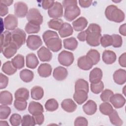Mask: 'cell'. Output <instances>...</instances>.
Returning a JSON list of instances; mask_svg holds the SVG:
<instances>
[{
  "mask_svg": "<svg viewBox=\"0 0 126 126\" xmlns=\"http://www.w3.org/2000/svg\"><path fill=\"white\" fill-rule=\"evenodd\" d=\"M105 15L108 20L116 23L122 22L125 18L124 12L114 5H110L106 8Z\"/></svg>",
  "mask_w": 126,
  "mask_h": 126,
  "instance_id": "obj_1",
  "label": "cell"
},
{
  "mask_svg": "<svg viewBox=\"0 0 126 126\" xmlns=\"http://www.w3.org/2000/svg\"><path fill=\"white\" fill-rule=\"evenodd\" d=\"M26 34L22 29L17 28L11 32V42L19 49L25 43Z\"/></svg>",
  "mask_w": 126,
  "mask_h": 126,
  "instance_id": "obj_2",
  "label": "cell"
},
{
  "mask_svg": "<svg viewBox=\"0 0 126 126\" xmlns=\"http://www.w3.org/2000/svg\"><path fill=\"white\" fill-rule=\"evenodd\" d=\"M58 59L61 64L65 66H69L73 63L74 58L72 52L63 50L59 54Z\"/></svg>",
  "mask_w": 126,
  "mask_h": 126,
  "instance_id": "obj_3",
  "label": "cell"
},
{
  "mask_svg": "<svg viewBox=\"0 0 126 126\" xmlns=\"http://www.w3.org/2000/svg\"><path fill=\"white\" fill-rule=\"evenodd\" d=\"M64 9V17L68 21H73L80 14V9L77 5L69 6Z\"/></svg>",
  "mask_w": 126,
  "mask_h": 126,
  "instance_id": "obj_4",
  "label": "cell"
},
{
  "mask_svg": "<svg viewBox=\"0 0 126 126\" xmlns=\"http://www.w3.org/2000/svg\"><path fill=\"white\" fill-rule=\"evenodd\" d=\"M29 22L35 23L41 25L43 22V17L38 9L33 8L29 10L26 16Z\"/></svg>",
  "mask_w": 126,
  "mask_h": 126,
  "instance_id": "obj_5",
  "label": "cell"
},
{
  "mask_svg": "<svg viewBox=\"0 0 126 126\" xmlns=\"http://www.w3.org/2000/svg\"><path fill=\"white\" fill-rule=\"evenodd\" d=\"M48 14L50 17L59 18L63 15V6L59 2L55 1L52 6L48 10Z\"/></svg>",
  "mask_w": 126,
  "mask_h": 126,
  "instance_id": "obj_6",
  "label": "cell"
},
{
  "mask_svg": "<svg viewBox=\"0 0 126 126\" xmlns=\"http://www.w3.org/2000/svg\"><path fill=\"white\" fill-rule=\"evenodd\" d=\"M27 46L32 50H35L42 44L40 37L37 35H30L26 40Z\"/></svg>",
  "mask_w": 126,
  "mask_h": 126,
  "instance_id": "obj_7",
  "label": "cell"
},
{
  "mask_svg": "<svg viewBox=\"0 0 126 126\" xmlns=\"http://www.w3.org/2000/svg\"><path fill=\"white\" fill-rule=\"evenodd\" d=\"M14 13L16 17L23 18L27 16L28 12V7L27 4L22 1L16 2L14 5Z\"/></svg>",
  "mask_w": 126,
  "mask_h": 126,
  "instance_id": "obj_8",
  "label": "cell"
},
{
  "mask_svg": "<svg viewBox=\"0 0 126 126\" xmlns=\"http://www.w3.org/2000/svg\"><path fill=\"white\" fill-rule=\"evenodd\" d=\"M47 48L53 52H57L62 47V40L59 37L52 38L45 42Z\"/></svg>",
  "mask_w": 126,
  "mask_h": 126,
  "instance_id": "obj_9",
  "label": "cell"
},
{
  "mask_svg": "<svg viewBox=\"0 0 126 126\" xmlns=\"http://www.w3.org/2000/svg\"><path fill=\"white\" fill-rule=\"evenodd\" d=\"M18 19L13 14L8 15L4 19L5 28L8 31H12L16 29L18 26Z\"/></svg>",
  "mask_w": 126,
  "mask_h": 126,
  "instance_id": "obj_10",
  "label": "cell"
},
{
  "mask_svg": "<svg viewBox=\"0 0 126 126\" xmlns=\"http://www.w3.org/2000/svg\"><path fill=\"white\" fill-rule=\"evenodd\" d=\"M101 37V33L91 32L87 33L86 41L91 46H97L100 44V40Z\"/></svg>",
  "mask_w": 126,
  "mask_h": 126,
  "instance_id": "obj_11",
  "label": "cell"
},
{
  "mask_svg": "<svg viewBox=\"0 0 126 126\" xmlns=\"http://www.w3.org/2000/svg\"><path fill=\"white\" fill-rule=\"evenodd\" d=\"M109 101L115 108H120L125 104L126 99L122 94H115L110 97Z\"/></svg>",
  "mask_w": 126,
  "mask_h": 126,
  "instance_id": "obj_12",
  "label": "cell"
},
{
  "mask_svg": "<svg viewBox=\"0 0 126 126\" xmlns=\"http://www.w3.org/2000/svg\"><path fill=\"white\" fill-rule=\"evenodd\" d=\"M77 65L81 69L88 70L94 65L92 61L86 55L81 56L77 60Z\"/></svg>",
  "mask_w": 126,
  "mask_h": 126,
  "instance_id": "obj_13",
  "label": "cell"
},
{
  "mask_svg": "<svg viewBox=\"0 0 126 126\" xmlns=\"http://www.w3.org/2000/svg\"><path fill=\"white\" fill-rule=\"evenodd\" d=\"M39 60L42 62H49L52 58V54L50 50L45 46L41 47L37 52Z\"/></svg>",
  "mask_w": 126,
  "mask_h": 126,
  "instance_id": "obj_14",
  "label": "cell"
},
{
  "mask_svg": "<svg viewBox=\"0 0 126 126\" xmlns=\"http://www.w3.org/2000/svg\"><path fill=\"white\" fill-rule=\"evenodd\" d=\"M17 50V46L12 42L8 45L1 48V52L7 59H9L13 57L16 53Z\"/></svg>",
  "mask_w": 126,
  "mask_h": 126,
  "instance_id": "obj_15",
  "label": "cell"
},
{
  "mask_svg": "<svg viewBox=\"0 0 126 126\" xmlns=\"http://www.w3.org/2000/svg\"><path fill=\"white\" fill-rule=\"evenodd\" d=\"M68 71L67 69L63 66H58L55 68L53 72L54 78L58 81H63L67 76Z\"/></svg>",
  "mask_w": 126,
  "mask_h": 126,
  "instance_id": "obj_16",
  "label": "cell"
},
{
  "mask_svg": "<svg viewBox=\"0 0 126 126\" xmlns=\"http://www.w3.org/2000/svg\"><path fill=\"white\" fill-rule=\"evenodd\" d=\"M113 80L118 85H123L126 82V71L125 69H119L113 74Z\"/></svg>",
  "mask_w": 126,
  "mask_h": 126,
  "instance_id": "obj_17",
  "label": "cell"
},
{
  "mask_svg": "<svg viewBox=\"0 0 126 126\" xmlns=\"http://www.w3.org/2000/svg\"><path fill=\"white\" fill-rule=\"evenodd\" d=\"M102 71L98 67H95L92 70L89 75V81L91 83H95L101 81L102 78Z\"/></svg>",
  "mask_w": 126,
  "mask_h": 126,
  "instance_id": "obj_18",
  "label": "cell"
},
{
  "mask_svg": "<svg viewBox=\"0 0 126 126\" xmlns=\"http://www.w3.org/2000/svg\"><path fill=\"white\" fill-rule=\"evenodd\" d=\"M88 24L87 20L84 17H80L72 22V26L75 31L79 32L85 29Z\"/></svg>",
  "mask_w": 126,
  "mask_h": 126,
  "instance_id": "obj_19",
  "label": "cell"
},
{
  "mask_svg": "<svg viewBox=\"0 0 126 126\" xmlns=\"http://www.w3.org/2000/svg\"><path fill=\"white\" fill-rule=\"evenodd\" d=\"M51 65L47 63L41 64L38 69L37 72L39 75L42 77H48L50 76L52 73Z\"/></svg>",
  "mask_w": 126,
  "mask_h": 126,
  "instance_id": "obj_20",
  "label": "cell"
},
{
  "mask_svg": "<svg viewBox=\"0 0 126 126\" xmlns=\"http://www.w3.org/2000/svg\"><path fill=\"white\" fill-rule=\"evenodd\" d=\"M74 100L78 104L81 105L88 99V93L84 90H76L73 95Z\"/></svg>",
  "mask_w": 126,
  "mask_h": 126,
  "instance_id": "obj_21",
  "label": "cell"
},
{
  "mask_svg": "<svg viewBox=\"0 0 126 126\" xmlns=\"http://www.w3.org/2000/svg\"><path fill=\"white\" fill-rule=\"evenodd\" d=\"M61 107L65 111L71 113L75 111L77 108V105L72 99L67 98L64 99L62 102Z\"/></svg>",
  "mask_w": 126,
  "mask_h": 126,
  "instance_id": "obj_22",
  "label": "cell"
},
{
  "mask_svg": "<svg viewBox=\"0 0 126 126\" xmlns=\"http://www.w3.org/2000/svg\"><path fill=\"white\" fill-rule=\"evenodd\" d=\"M116 53L113 51L104 50L102 54V59L104 63L107 64H111L114 63L116 60Z\"/></svg>",
  "mask_w": 126,
  "mask_h": 126,
  "instance_id": "obj_23",
  "label": "cell"
},
{
  "mask_svg": "<svg viewBox=\"0 0 126 126\" xmlns=\"http://www.w3.org/2000/svg\"><path fill=\"white\" fill-rule=\"evenodd\" d=\"M84 112L88 115L94 114L97 110V105L93 100H89L83 106Z\"/></svg>",
  "mask_w": 126,
  "mask_h": 126,
  "instance_id": "obj_24",
  "label": "cell"
},
{
  "mask_svg": "<svg viewBox=\"0 0 126 126\" xmlns=\"http://www.w3.org/2000/svg\"><path fill=\"white\" fill-rule=\"evenodd\" d=\"M28 110L32 115L41 113L44 112L43 106L38 102L32 101L30 102L28 107Z\"/></svg>",
  "mask_w": 126,
  "mask_h": 126,
  "instance_id": "obj_25",
  "label": "cell"
},
{
  "mask_svg": "<svg viewBox=\"0 0 126 126\" xmlns=\"http://www.w3.org/2000/svg\"><path fill=\"white\" fill-rule=\"evenodd\" d=\"M26 65L28 67L34 69L37 67L39 63L38 59L34 53H30L26 56Z\"/></svg>",
  "mask_w": 126,
  "mask_h": 126,
  "instance_id": "obj_26",
  "label": "cell"
},
{
  "mask_svg": "<svg viewBox=\"0 0 126 126\" xmlns=\"http://www.w3.org/2000/svg\"><path fill=\"white\" fill-rule=\"evenodd\" d=\"M13 100L12 94L7 91H1L0 93V103L1 105H11Z\"/></svg>",
  "mask_w": 126,
  "mask_h": 126,
  "instance_id": "obj_27",
  "label": "cell"
},
{
  "mask_svg": "<svg viewBox=\"0 0 126 126\" xmlns=\"http://www.w3.org/2000/svg\"><path fill=\"white\" fill-rule=\"evenodd\" d=\"M73 32V28L71 25L67 23H63L62 27L59 31V35L62 38L71 35Z\"/></svg>",
  "mask_w": 126,
  "mask_h": 126,
  "instance_id": "obj_28",
  "label": "cell"
},
{
  "mask_svg": "<svg viewBox=\"0 0 126 126\" xmlns=\"http://www.w3.org/2000/svg\"><path fill=\"white\" fill-rule=\"evenodd\" d=\"M63 42L64 48L71 51H73L76 49L78 46V41L76 38L73 37L64 39Z\"/></svg>",
  "mask_w": 126,
  "mask_h": 126,
  "instance_id": "obj_29",
  "label": "cell"
},
{
  "mask_svg": "<svg viewBox=\"0 0 126 126\" xmlns=\"http://www.w3.org/2000/svg\"><path fill=\"white\" fill-rule=\"evenodd\" d=\"M15 99L27 100L29 98V91L25 88H21L18 89L14 94Z\"/></svg>",
  "mask_w": 126,
  "mask_h": 126,
  "instance_id": "obj_30",
  "label": "cell"
},
{
  "mask_svg": "<svg viewBox=\"0 0 126 126\" xmlns=\"http://www.w3.org/2000/svg\"><path fill=\"white\" fill-rule=\"evenodd\" d=\"M20 77L23 81L26 83H29L32 80L34 77V74L31 70L24 69L20 71Z\"/></svg>",
  "mask_w": 126,
  "mask_h": 126,
  "instance_id": "obj_31",
  "label": "cell"
},
{
  "mask_svg": "<svg viewBox=\"0 0 126 126\" xmlns=\"http://www.w3.org/2000/svg\"><path fill=\"white\" fill-rule=\"evenodd\" d=\"M2 71L7 75H11L17 71V68L13 65L11 61H7L4 63L1 68Z\"/></svg>",
  "mask_w": 126,
  "mask_h": 126,
  "instance_id": "obj_32",
  "label": "cell"
},
{
  "mask_svg": "<svg viewBox=\"0 0 126 126\" xmlns=\"http://www.w3.org/2000/svg\"><path fill=\"white\" fill-rule=\"evenodd\" d=\"M31 97L35 100L41 99L44 95V91L40 86H34L31 89Z\"/></svg>",
  "mask_w": 126,
  "mask_h": 126,
  "instance_id": "obj_33",
  "label": "cell"
},
{
  "mask_svg": "<svg viewBox=\"0 0 126 126\" xmlns=\"http://www.w3.org/2000/svg\"><path fill=\"white\" fill-rule=\"evenodd\" d=\"M11 62L15 68L18 69H21L25 65L24 57L21 54H18L11 59Z\"/></svg>",
  "mask_w": 126,
  "mask_h": 126,
  "instance_id": "obj_34",
  "label": "cell"
},
{
  "mask_svg": "<svg viewBox=\"0 0 126 126\" xmlns=\"http://www.w3.org/2000/svg\"><path fill=\"white\" fill-rule=\"evenodd\" d=\"M11 43V32L8 31H5L1 34L0 36V48L5 47Z\"/></svg>",
  "mask_w": 126,
  "mask_h": 126,
  "instance_id": "obj_35",
  "label": "cell"
},
{
  "mask_svg": "<svg viewBox=\"0 0 126 126\" xmlns=\"http://www.w3.org/2000/svg\"><path fill=\"white\" fill-rule=\"evenodd\" d=\"M25 30L26 32L29 34L37 33L40 30V25L35 23L29 22L26 25Z\"/></svg>",
  "mask_w": 126,
  "mask_h": 126,
  "instance_id": "obj_36",
  "label": "cell"
},
{
  "mask_svg": "<svg viewBox=\"0 0 126 126\" xmlns=\"http://www.w3.org/2000/svg\"><path fill=\"white\" fill-rule=\"evenodd\" d=\"M110 122L115 126H120L122 125L123 121L120 118L117 112L114 110L112 112L108 115Z\"/></svg>",
  "mask_w": 126,
  "mask_h": 126,
  "instance_id": "obj_37",
  "label": "cell"
},
{
  "mask_svg": "<svg viewBox=\"0 0 126 126\" xmlns=\"http://www.w3.org/2000/svg\"><path fill=\"white\" fill-rule=\"evenodd\" d=\"M86 56L91 59L93 64H96L100 60V54L96 50L91 49L87 53Z\"/></svg>",
  "mask_w": 126,
  "mask_h": 126,
  "instance_id": "obj_38",
  "label": "cell"
},
{
  "mask_svg": "<svg viewBox=\"0 0 126 126\" xmlns=\"http://www.w3.org/2000/svg\"><path fill=\"white\" fill-rule=\"evenodd\" d=\"M63 24V22L61 19L54 18L50 20L48 22V25L49 28L59 31Z\"/></svg>",
  "mask_w": 126,
  "mask_h": 126,
  "instance_id": "obj_39",
  "label": "cell"
},
{
  "mask_svg": "<svg viewBox=\"0 0 126 126\" xmlns=\"http://www.w3.org/2000/svg\"><path fill=\"white\" fill-rule=\"evenodd\" d=\"M45 107L47 111L53 112L58 108L59 104L55 99L51 98L46 101L45 104Z\"/></svg>",
  "mask_w": 126,
  "mask_h": 126,
  "instance_id": "obj_40",
  "label": "cell"
},
{
  "mask_svg": "<svg viewBox=\"0 0 126 126\" xmlns=\"http://www.w3.org/2000/svg\"><path fill=\"white\" fill-rule=\"evenodd\" d=\"M84 90L86 92H89V84L87 81L83 79H78L75 84V91L76 90Z\"/></svg>",
  "mask_w": 126,
  "mask_h": 126,
  "instance_id": "obj_41",
  "label": "cell"
},
{
  "mask_svg": "<svg viewBox=\"0 0 126 126\" xmlns=\"http://www.w3.org/2000/svg\"><path fill=\"white\" fill-rule=\"evenodd\" d=\"M99 110L102 114L108 116L113 110V108L109 103L104 102L99 105Z\"/></svg>",
  "mask_w": 126,
  "mask_h": 126,
  "instance_id": "obj_42",
  "label": "cell"
},
{
  "mask_svg": "<svg viewBox=\"0 0 126 126\" xmlns=\"http://www.w3.org/2000/svg\"><path fill=\"white\" fill-rule=\"evenodd\" d=\"M113 39L111 35L107 34H105L101 37L100 43L103 47H107L112 45Z\"/></svg>",
  "mask_w": 126,
  "mask_h": 126,
  "instance_id": "obj_43",
  "label": "cell"
},
{
  "mask_svg": "<svg viewBox=\"0 0 126 126\" xmlns=\"http://www.w3.org/2000/svg\"><path fill=\"white\" fill-rule=\"evenodd\" d=\"M103 89L104 84L101 81L97 83L91 84V90L94 94H98L100 93V92H102Z\"/></svg>",
  "mask_w": 126,
  "mask_h": 126,
  "instance_id": "obj_44",
  "label": "cell"
},
{
  "mask_svg": "<svg viewBox=\"0 0 126 126\" xmlns=\"http://www.w3.org/2000/svg\"><path fill=\"white\" fill-rule=\"evenodd\" d=\"M35 125L36 124L33 116L30 115H25L23 117L21 122L22 126H33Z\"/></svg>",
  "mask_w": 126,
  "mask_h": 126,
  "instance_id": "obj_45",
  "label": "cell"
},
{
  "mask_svg": "<svg viewBox=\"0 0 126 126\" xmlns=\"http://www.w3.org/2000/svg\"><path fill=\"white\" fill-rule=\"evenodd\" d=\"M11 113V109L9 107L5 105L0 106V119L4 120L7 119Z\"/></svg>",
  "mask_w": 126,
  "mask_h": 126,
  "instance_id": "obj_46",
  "label": "cell"
},
{
  "mask_svg": "<svg viewBox=\"0 0 126 126\" xmlns=\"http://www.w3.org/2000/svg\"><path fill=\"white\" fill-rule=\"evenodd\" d=\"M22 119L21 115L17 113H14L11 116L9 119V122L12 126H18L21 124Z\"/></svg>",
  "mask_w": 126,
  "mask_h": 126,
  "instance_id": "obj_47",
  "label": "cell"
},
{
  "mask_svg": "<svg viewBox=\"0 0 126 126\" xmlns=\"http://www.w3.org/2000/svg\"><path fill=\"white\" fill-rule=\"evenodd\" d=\"M14 106L18 111H24L27 108V102L26 100L15 99L14 101Z\"/></svg>",
  "mask_w": 126,
  "mask_h": 126,
  "instance_id": "obj_48",
  "label": "cell"
},
{
  "mask_svg": "<svg viewBox=\"0 0 126 126\" xmlns=\"http://www.w3.org/2000/svg\"><path fill=\"white\" fill-rule=\"evenodd\" d=\"M54 37H59L58 33L54 31L47 30L45 31L42 34V38L44 42L47 40Z\"/></svg>",
  "mask_w": 126,
  "mask_h": 126,
  "instance_id": "obj_49",
  "label": "cell"
},
{
  "mask_svg": "<svg viewBox=\"0 0 126 126\" xmlns=\"http://www.w3.org/2000/svg\"><path fill=\"white\" fill-rule=\"evenodd\" d=\"M111 36L113 39L112 45L115 48H119L121 47L123 44V40L121 36L117 34H112Z\"/></svg>",
  "mask_w": 126,
  "mask_h": 126,
  "instance_id": "obj_50",
  "label": "cell"
},
{
  "mask_svg": "<svg viewBox=\"0 0 126 126\" xmlns=\"http://www.w3.org/2000/svg\"><path fill=\"white\" fill-rule=\"evenodd\" d=\"M113 92L109 89H105L102 91L100 95V97L103 102H108L109 101L110 97L113 94Z\"/></svg>",
  "mask_w": 126,
  "mask_h": 126,
  "instance_id": "obj_51",
  "label": "cell"
},
{
  "mask_svg": "<svg viewBox=\"0 0 126 126\" xmlns=\"http://www.w3.org/2000/svg\"><path fill=\"white\" fill-rule=\"evenodd\" d=\"M87 33H91V32H99L101 33V29L100 27L96 24L92 23L89 25L88 28L85 30Z\"/></svg>",
  "mask_w": 126,
  "mask_h": 126,
  "instance_id": "obj_52",
  "label": "cell"
},
{
  "mask_svg": "<svg viewBox=\"0 0 126 126\" xmlns=\"http://www.w3.org/2000/svg\"><path fill=\"white\" fill-rule=\"evenodd\" d=\"M74 125L75 126H87L88 125V120L85 117L79 116L77 117L75 120Z\"/></svg>",
  "mask_w": 126,
  "mask_h": 126,
  "instance_id": "obj_53",
  "label": "cell"
},
{
  "mask_svg": "<svg viewBox=\"0 0 126 126\" xmlns=\"http://www.w3.org/2000/svg\"><path fill=\"white\" fill-rule=\"evenodd\" d=\"M8 84V78L5 75L0 73V89L5 88Z\"/></svg>",
  "mask_w": 126,
  "mask_h": 126,
  "instance_id": "obj_54",
  "label": "cell"
},
{
  "mask_svg": "<svg viewBox=\"0 0 126 126\" xmlns=\"http://www.w3.org/2000/svg\"><path fill=\"white\" fill-rule=\"evenodd\" d=\"M32 116L34 118L35 124L41 125L43 124L44 120V115L43 114V113L35 114V115H32Z\"/></svg>",
  "mask_w": 126,
  "mask_h": 126,
  "instance_id": "obj_55",
  "label": "cell"
},
{
  "mask_svg": "<svg viewBox=\"0 0 126 126\" xmlns=\"http://www.w3.org/2000/svg\"><path fill=\"white\" fill-rule=\"evenodd\" d=\"M55 1L54 0H45L41 1V6L44 9H49L54 4Z\"/></svg>",
  "mask_w": 126,
  "mask_h": 126,
  "instance_id": "obj_56",
  "label": "cell"
},
{
  "mask_svg": "<svg viewBox=\"0 0 126 126\" xmlns=\"http://www.w3.org/2000/svg\"><path fill=\"white\" fill-rule=\"evenodd\" d=\"M62 3L63 7L65 9L67 7L70 5H77V1L75 0H65L63 1Z\"/></svg>",
  "mask_w": 126,
  "mask_h": 126,
  "instance_id": "obj_57",
  "label": "cell"
},
{
  "mask_svg": "<svg viewBox=\"0 0 126 126\" xmlns=\"http://www.w3.org/2000/svg\"><path fill=\"white\" fill-rule=\"evenodd\" d=\"M126 53H124L122 54L119 58V63L120 65L124 67H126Z\"/></svg>",
  "mask_w": 126,
  "mask_h": 126,
  "instance_id": "obj_58",
  "label": "cell"
},
{
  "mask_svg": "<svg viewBox=\"0 0 126 126\" xmlns=\"http://www.w3.org/2000/svg\"><path fill=\"white\" fill-rule=\"evenodd\" d=\"M8 12V8L7 6L1 3L0 5V15L1 17L6 15Z\"/></svg>",
  "mask_w": 126,
  "mask_h": 126,
  "instance_id": "obj_59",
  "label": "cell"
},
{
  "mask_svg": "<svg viewBox=\"0 0 126 126\" xmlns=\"http://www.w3.org/2000/svg\"><path fill=\"white\" fill-rule=\"evenodd\" d=\"M92 0H79V5L83 8H87L89 7L92 3Z\"/></svg>",
  "mask_w": 126,
  "mask_h": 126,
  "instance_id": "obj_60",
  "label": "cell"
},
{
  "mask_svg": "<svg viewBox=\"0 0 126 126\" xmlns=\"http://www.w3.org/2000/svg\"><path fill=\"white\" fill-rule=\"evenodd\" d=\"M87 33L85 31L81 32L77 35V38L81 41H85L86 40Z\"/></svg>",
  "mask_w": 126,
  "mask_h": 126,
  "instance_id": "obj_61",
  "label": "cell"
},
{
  "mask_svg": "<svg viewBox=\"0 0 126 126\" xmlns=\"http://www.w3.org/2000/svg\"><path fill=\"white\" fill-rule=\"evenodd\" d=\"M119 31L120 34H121L124 36H126V24L125 23L121 25V26L119 28Z\"/></svg>",
  "mask_w": 126,
  "mask_h": 126,
  "instance_id": "obj_62",
  "label": "cell"
},
{
  "mask_svg": "<svg viewBox=\"0 0 126 126\" xmlns=\"http://www.w3.org/2000/svg\"><path fill=\"white\" fill-rule=\"evenodd\" d=\"M13 2V0H0V3L6 5V6H10V5L12 4V3Z\"/></svg>",
  "mask_w": 126,
  "mask_h": 126,
  "instance_id": "obj_63",
  "label": "cell"
},
{
  "mask_svg": "<svg viewBox=\"0 0 126 126\" xmlns=\"http://www.w3.org/2000/svg\"><path fill=\"white\" fill-rule=\"evenodd\" d=\"M0 122V126H9L8 124L7 123L6 121H1Z\"/></svg>",
  "mask_w": 126,
  "mask_h": 126,
  "instance_id": "obj_64",
  "label": "cell"
}]
</instances>
